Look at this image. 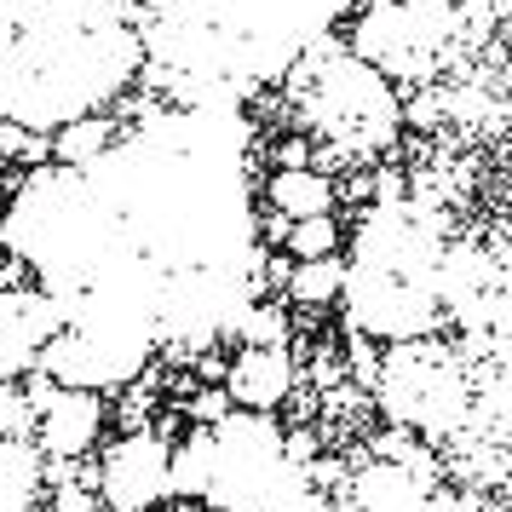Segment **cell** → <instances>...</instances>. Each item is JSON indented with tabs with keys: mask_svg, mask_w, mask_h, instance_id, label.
Wrapping results in <instances>:
<instances>
[{
	"mask_svg": "<svg viewBox=\"0 0 512 512\" xmlns=\"http://www.w3.org/2000/svg\"><path fill=\"white\" fill-rule=\"evenodd\" d=\"M357 0H133L144 81L179 110H236L328 41Z\"/></svg>",
	"mask_w": 512,
	"mask_h": 512,
	"instance_id": "cell-1",
	"label": "cell"
},
{
	"mask_svg": "<svg viewBox=\"0 0 512 512\" xmlns=\"http://www.w3.org/2000/svg\"><path fill=\"white\" fill-rule=\"evenodd\" d=\"M144 81L133 0H0V121L58 133Z\"/></svg>",
	"mask_w": 512,
	"mask_h": 512,
	"instance_id": "cell-2",
	"label": "cell"
},
{
	"mask_svg": "<svg viewBox=\"0 0 512 512\" xmlns=\"http://www.w3.org/2000/svg\"><path fill=\"white\" fill-rule=\"evenodd\" d=\"M282 104L311 139V167L334 179V167L386 162L403 139V93L369 70L346 41H317L282 75Z\"/></svg>",
	"mask_w": 512,
	"mask_h": 512,
	"instance_id": "cell-3",
	"label": "cell"
},
{
	"mask_svg": "<svg viewBox=\"0 0 512 512\" xmlns=\"http://www.w3.org/2000/svg\"><path fill=\"white\" fill-rule=\"evenodd\" d=\"M495 29L501 18L484 0H363L346 47L403 93L438 87L449 70L472 64L478 47H495Z\"/></svg>",
	"mask_w": 512,
	"mask_h": 512,
	"instance_id": "cell-4",
	"label": "cell"
},
{
	"mask_svg": "<svg viewBox=\"0 0 512 512\" xmlns=\"http://www.w3.org/2000/svg\"><path fill=\"white\" fill-rule=\"evenodd\" d=\"M472 386H478V374L455 351V340L420 334V340L380 346V369H374L369 397L386 426H397V432H409V438L432 449V443H455L466 432Z\"/></svg>",
	"mask_w": 512,
	"mask_h": 512,
	"instance_id": "cell-5",
	"label": "cell"
},
{
	"mask_svg": "<svg viewBox=\"0 0 512 512\" xmlns=\"http://www.w3.org/2000/svg\"><path fill=\"white\" fill-rule=\"evenodd\" d=\"M29 443L41 466H87L93 449L110 438V397L98 392H75V386H52L47 374H29Z\"/></svg>",
	"mask_w": 512,
	"mask_h": 512,
	"instance_id": "cell-6",
	"label": "cell"
},
{
	"mask_svg": "<svg viewBox=\"0 0 512 512\" xmlns=\"http://www.w3.org/2000/svg\"><path fill=\"white\" fill-rule=\"evenodd\" d=\"M167 455H173V443H167V432L156 420L139 426V432H116V438L104 443L98 466H87L98 507L104 512H156L173 495Z\"/></svg>",
	"mask_w": 512,
	"mask_h": 512,
	"instance_id": "cell-7",
	"label": "cell"
},
{
	"mask_svg": "<svg viewBox=\"0 0 512 512\" xmlns=\"http://www.w3.org/2000/svg\"><path fill=\"white\" fill-rule=\"evenodd\" d=\"M58 328L64 317L35 282H0V380H29Z\"/></svg>",
	"mask_w": 512,
	"mask_h": 512,
	"instance_id": "cell-8",
	"label": "cell"
},
{
	"mask_svg": "<svg viewBox=\"0 0 512 512\" xmlns=\"http://www.w3.org/2000/svg\"><path fill=\"white\" fill-rule=\"evenodd\" d=\"M219 386L231 397V409L277 415L282 403L300 392V357H294V346H236Z\"/></svg>",
	"mask_w": 512,
	"mask_h": 512,
	"instance_id": "cell-9",
	"label": "cell"
},
{
	"mask_svg": "<svg viewBox=\"0 0 512 512\" xmlns=\"http://www.w3.org/2000/svg\"><path fill=\"white\" fill-rule=\"evenodd\" d=\"M265 208L277 219H317L340 208V196H334V179L317 167H282L265 179Z\"/></svg>",
	"mask_w": 512,
	"mask_h": 512,
	"instance_id": "cell-10",
	"label": "cell"
},
{
	"mask_svg": "<svg viewBox=\"0 0 512 512\" xmlns=\"http://www.w3.org/2000/svg\"><path fill=\"white\" fill-rule=\"evenodd\" d=\"M116 139H121V116L104 110V116H81V121H70V127L47 133V156L58 167H87V162H98Z\"/></svg>",
	"mask_w": 512,
	"mask_h": 512,
	"instance_id": "cell-11",
	"label": "cell"
},
{
	"mask_svg": "<svg viewBox=\"0 0 512 512\" xmlns=\"http://www.w3.org/2000/svg\"><path fill=\"white\" fill-rule=\"evenodd\" d=\"M340 277H346L340 254L294 259L288 277H282V305H288V311H328V305L340 300Z\"/></svg>",
	"mask_w": 512,
	"mask_h": 512,
	"instance_id": "cell-12",
	"label": "cell"
},
{
	"mask_svg": "<svg viewBox=\"0 0 512 512\" xmlns=\"http://www.w3.org/2000/svg\"><path fill=\"white\" fill-rule=\"evenodd\" d=\"M35 501H41L35 443H0V512H35Z\"/></svg>",
	"mask_w": 512,
	"mask_h": 512,
	"instance_id": "cell-13",
	"label": "cell"
},
{
	"mask_svg": "<svg viewBox=\"0 0 512 512\" xmlns=\"http://www.w3.org/2000/svg\"><path fill=\"white\" fill-rule=\"evenodd\" d=\"M346 248V225L340 213H317V219H288L282 231V254L288 259H328Z\"/></svg>",
	"mask_w": 512,
	"mask_h": 512,
	"instance_id": "cell-14",
	"label": "cell"
},
{
	"mask_svg": "<svg viewBox=\"0 0 512 512\" xmlns=\"http://www.w3.org/2000/svg\"><path fill=\"white\" fill-rule=\"evenodd\" d=\"M236 346H294V317L282 300H254L231 328Z\"/></svg>",
	"mask_w": 512,
	"mask_h": 512,
	"instance_id": "cell-15",
	"label": "cell"
},
{
	"mask_svg": "<svg viewBox=\"0 0 512 512\" xmlns=\"http://www.w3.org/2000/svg\"><path fill=\"white\" fill-rule=\"evenodd\" d=\"M35 409H29L24 380H0V443H29Z\"/></svg>",
	"mask_w": 512,
	"mask_h": 512,
	"instance_id": "cell-16",
	"label": "cell"
},
{
	"mask_svg": "<svg viewBox=\"0 0 512 512\" xmlns=\"http://www.w3.org/2000/svg\"><path fill=\"white\" fill-rule=\"evenodd\" d=\"M179 415H185L190 426H213V420L231 415V397H225V386H196V392H185Z\"/></svg>",
	"mask_w": 512,
	"mask_h": 512,
	"instance_id": "cell-17",
	"label": "cell"
},
{
	"mask_svg": "<svg viewBox=\"0 0 512 512\" xmlns=\"http://www.w3.org/2000/svg\"><path fill=\"white\" fill-rule=\"evenodd\" d=\"M6 162H47V139L41 133H24V127H12V121H0V167Z\"/></svg>",
	"mask_w": 512,
	"mask_h": 512,
	"instance_id": "cell-18",
	"label": "cell"
},
{
	"mask_svg": "<svg viewBox=\"0 0 512 512\" xmlns=\"http://www.w3.org/2000/svg\"><path fill=\"white\" fill-rule=\"evenodd\" d=\"M311 386L317 392H334V386H346V363H340V340H317L311 346Z\"/></svg>",
	"mask_w": 512,
	"mask_h": 512,
	"instance_id": "cell-19",
	"label": "cell"
},
{
	"mask_svg": "<svg viewBox=\"0 0 512 512\" xmlns=\"http://www.w3.org/2000/svg\"><path fill=\"white\" fill-rule=\"evenodd\" d=\"M420 512H484V495L478 489H426V501H420Z\"/></svg>",
	"mask_w": 512,
	"mask_h": 512,
	"instance_id": "cell-20",
	"label": "cell"
},
{
	"mask_svg": "<svg viewBox=\"0 0 512 512\" xmlns=\"http://www.w3.org/2000/svg\"><path fill=\"white\" fill-rule=\"evenodd\" d=\"M271 162H277V173H282V167H311V139H300V133L277 139V144H271Z\"/></svg>",
	"mask_w": 512,
	"mask_h": 512,
	"instance_id": "cell-21",
	"label": "cell"
},
{
	"mask_svg": "<svg viewBox=\"0 0 512 512\" xmlns=\"http://www.w3.org/2000/svg\"><path fill=\"white\" fill-rule=\"evenodd\" d=\"M0 208H6V185H0ZM0 271H6V236H0Z\"/></svg>",
	"mask_w": 512,
	"mask_h": 512,
	"instance_id": "cell-22",
	"label": "cell"
}]
</instances>
